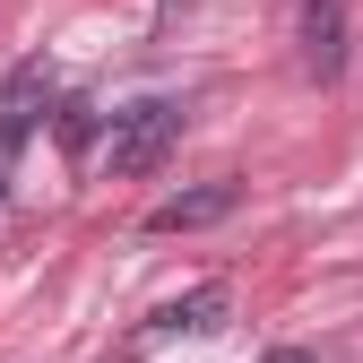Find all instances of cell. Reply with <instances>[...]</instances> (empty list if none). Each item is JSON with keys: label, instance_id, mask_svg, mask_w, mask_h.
<instances>
[{"label": "cell", "instance_id": "6", "mask_svg": "<svg viewBox=\"0 0 363 363\" xmlns=\"http://www.w3.org/2000/svg\"><path fill=\"white\" fill-rule=\"evenodd\" d=\"M259 363H311V354L303 346H277V354H259Z\"/></svg>", "mask_w": 363, "mask_h": 363}, {"label": "cell", "instance_id": "4", "mask_svg": "<svg viewBox=\"0 0 363 363\" xmlns=\"http://www.w3.org/2000/svg\"><path fill=\"white\" fill-rule=\"evenodd\" d=\"M225 311H234V294H225V286H191V294H173L156 320H147V337H208Z\"/></svg>", "mask_w": 363, "mask_h": 363}, {"label": "cell", "instance_id": "2", "mask_svg": "<svg viewBox=\"0 0 363 363\" xmlns=\"http://www.w3.org/2000/svg\"><path fill=\"white\" fill-rule=\"evenodd\" d=\"M294 9V61L303 78H346V52H354V26H346V0H286Z\"/></svg>", "mask_w": 363, "mask_h": 363}, {"label": "cell", "instance_id": "1", "mask_svg": "<svg viewBox=\"0 0 363 363\" xmlns=\"http://www.w3.org/2000/svg\"><path fill=\"white\" fill-rule=\"evenodd\" d=\"M173 147H182V104H164V96H147V104L113 113V130H104V164H113L121 182L156 173V164H164Z\"/></svg>", "mask_w": 363, "mask_h": 363}, {"label": "cell", "instance_id": "5", "mask_svg": "<svg viewBox=\"0 0 363 363\" xmlns=\"http://www.w3.org/2000/svg\"><path fill=\"white\" fill-rule=\"evenodd\" d=\"M61 139L86 147V139H96V113H86V104H61Z\"/></svg>", "mask_w": 363, "mask_h": 363}, {"label": "cell", "instance_id": "3", "mask_svg": "<svg viewBox=\"0 0 363 363\" xmlns=\"http://www.w3.org/2000/svg\"><path fill=\"white\" fill-rule=\"evenodd\" d=\"M234 199H242V182H234V173H216V182H199V191L156 199V208H147V234H199V225L234 216Z\"/></svg>", "mask_w": 363, "mask_h": 363}]
</instances>
